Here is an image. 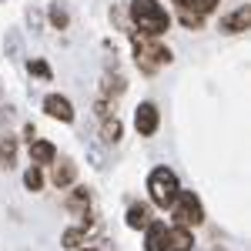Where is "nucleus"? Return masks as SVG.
I'll return each mask as SVG.
<instances>
[{
	"instance_id": "obj_1",
	"label": "nucleus",
	"mask_w": 251,
	"mask_h": 251,
	"mask_svg": "<svg viewBox=\"0 0 251 251\" xmlns=\"http://www.w3.org/2000/svg\"><path fill=\"white\" fill-rule=\"evenodd\" d=\"M131 20H134L137 34H144V37H161L168 27H171V17H168V10L157 3V0H131Z\"/></svg>"
},
{
	"instance_id": "obj_2",
	"label": "nucleus",
	"mask_w": 251,
	"mask_h": 251,
	"mask_svg": "<svg viewBox=\"0 0 251 251\" xmlns=\"http://www.w3.org/2000/svg\"><path fill=\"white\" fill-rule=\"evenodd\" d=\"M134 64L148 74V77H154L161 67H168L171 64V50L154 37H144V34H137L134 30Z\"/></svg>"
},
{
	"instance_id": "obj_3",
	"label": "nucleus",
	"mask_w": 251,
	"mask_h": 251,
	"mask_svg": "<svg viewBox=\"0 0 251 251\" xmlns=\"http://www.w3.org/2000/svg\"><path fill=\"white\" fill-rule=\"evenodd\" d=\"M177 191H181V184H177V174L171 168H154L151 171V177H148V194H151V201H154L157 208H171Z\"/></svg>"
},
{
	"instance_id": "obj_4",
	"label": "nucleus",
	"mask_w": 251,
	"mask_h": 251,
	"mask_svg": "<svg viewBox=\"0 0 251 251\" xmlns=\"http://www.w3.org/2000/svg\"><path fill=\"white\" fill-rule=\"evenodd\" d=\"M171 218H174V225H181V228L201 225V221H204L201 198L194 191H177V198H174V204H171Z\"/></svg>"
},
{
	"instance_id": "obj_5",
	"label": "nucleus",
	"mask_w": 251,
	"mask_h": 251,
	"mask_svg": "<svg viewBox=\"0 0 251 251\" xmlns=\"http://www.w3.org/2000/svg\"><path fill=\"white\" fill-rule=\"evenodd\" d=\"M157 124H161V114H157V107L151 104V100H144L141 107L134 111V127H137V134H144V137H151L157 131Z\"/></svg>"
},
{
	"instance_id": "obj_6",
	"label": "nucleus",
	"mask_w": 251,
	"mask_h": 251,
	"mask_svg": "<svg viewBox=\"0 0 251 251\" xmlns=\"http://www.w3.org/2000/svg\"><path fill=\"white\" fill-rule=\"evenodd\" d=\"M44 111L50 117H57V121H64V124H71L74 121V107H71V100L64 94H50V97H44Z\"/></svg>"
},
{
	"instance_id": "obj_7",
	"label": "nucleus",
	"mask_w": 251,
	"mask_h": 251,
	"mask_svg": "<svg viewBox=\"0 0 251 251\" xmlns=\"http://www.w3.org/2000/svg\"><path fill=\"white\" fill-rule=\"evenodd\" d=\"M164 245H168V251H191V248H194L191 228H181V225L168 228V234H164Z\"/></svg>"
},
{
	"instance_id": "obj_8",
	"label": "nucleus",
	"mask_w": 251,
	"mask_h": 251,
	"mask_svg": "<svg viewBox=\"0 0 251 251\" xmlns=\"http://www.w3.org/2000/svg\"><path fill=\"white\" fill-rule=\"evenodd\" d=\"M50 164H54V184L57 188H71L77 181V168H74L71 157H54Z\"/></svg>"
},
{
	"instance_id": "obj_9",
	"label": "nucleus",
	"mask_w": 251,
	"mask_h": 251,
	"mask_svg": "<svg viewBox=\"0 0 251 251\" xmlns=\"http://www.w3.org/2000/svg\"><path fill=\"white\" fill-rule=\"evenodd\" d=\"M248 24H251V7H238L234 14H228L221 20V30L225 34H241V30H248Z\"/></svg>"
},
{
	"instance_id": "obj_10",
	"label": "nucleus",
	"mask_w": 251,
	"mask_h": 251,
	"mask_svg": "<svg viewBox=\"0 0 251 251\" xmlns=\"http://www.w3.org/2000/svg\"><path fill=\"white\" fill-rule=\"evenodd\" d=\"M164 234H168V228H164L161 221H151V225L144 228V251H168Z\"/></svg>"
},
{
	"instance_id": "obj_11",
	"label": "nucleus",
	"mask_w": 251,
	"mask_h": 251,
	"mask_svg": "<svg viewBox=\"0 0 251 251\" xmlns=\"http://www.w3.org/2000/svg\"><path fill=\"white\" fill-rule=\"evenodd\" d=\"M57 157V148L50 141H30V164L40 168V164H50Z\"/></svg>"
},
{
	"instance_id": "obj_12",
	"label": "nucleus",
	"mask_w": 251,
	"mask_h": 251,
	"mask_svg": "<svg viewBox=\"0 0 251 251\" xmlns=\"http://www.w3.org/2000/svg\"><path fill=\"white\" fill-rule=\"evenodd\" d=\"M87 225H77V228H67V231H64V238H60V245H64V248H71V251H80L84 248V245H87Z\"/></svg>"
},
{
	"instance_id": "obj_13",
	"label": "nucleus",
	"mask_w": 251,
	"mask_h": 251,
	"mask_svg": "<svg viewBox=\"0 0 251 251\" xmlns=\"http://www.w3.org/2000/svg\"><path fill=\"white\" fill-rule=\"evenodd\" d=\"M14 161H17V137L7 134L3 141H0V171H10Z\"/></svg>"
},
{
	"instance_id": "obj_14",
	"label": "nucleus",
	"mask_w": 251,
	"mask_h": 251,
	"mask_svg": "<svg viewBox=\"0 0 251 251\" xmlns=\"http://www.w3.org/2000/svg\"><path fill=\"white\" fill-rule=\"evenodd\" d=\"M127 225H131V228H148V225H151V214H148V208L134 204V208L127 211Z\"/></svg>"
},
{
	"instance_id": "obj_15",
	"label": "nucleus",
	"mask_w": 251,
	"mask_h": 251,
	"mask_svg": "<svg viewBox=\"0 0 251 251\" xmlns=\"http://www.w3.org/2000/svg\"><path fill=\"white\" fill-rule=\"evenodd\" d=\"M50 24H54V27H60V30L71 24V20H67V3H60V0H54V3H50Z\"/></svg>"
},
{
	"instance_id": "obj_16",
	"label": "nucleus",
	"mask_w": 251,
	"mask_h": 251,
	"mask_svg": "<svg viewBox=\"0 0 251 251\" xmlns=\"http://www.w3.org/2000/svg\"><path fill=\"white\" fill-rule=\"evenodd\" d=\"M100 137H104L107 144L121 141V121H117V117H107V121H104V127H100Z\"/></svg>"
},
{
	"instance_id": "obj_17",
	"label": "nucleus",
	"mask_w": 251,
	"mask_h": 251,
	"mask_svg": "<svg viewBox=\"0 0 251 251\" xmlns=\"http://www.w3.org/2000/svg\"><path fill=\"white\" fill-rule=\"evenodd\" d=\"M24 188H27V191H40V188H44V174H40V168H34V164L27 168V174H24Z\"/></svg>"
},
{
	"instance_id": "obj_18",
	"label": "nucleus",
	"mask_w": 251,
	"mask_h": 251,
	"mask_svg": "<svg viewBox=\"0 0 251 251\" xmlns=\"http://www.w3.org/2000/svg\"><path fill=\"white\" fill-rule=\"evenodd\" d=\"M91 201V194H87V188H77V191L71 194V201H67V211H84V204Z\"/></svg>"
},
{
	"instance_id": "obj_19",
	"label": "nucleus",
	"mask_w": 251,
	"mask_h": 251,
	"mask_svg": "<svg viewBox=\"0 0 251 251\" xmlns=\"http://www.w3.org/2000/svg\"><path fill=\"white\" fill-rule=\"evenodd\" d=\"M30 74H34L37 80L54 77V74H50V64H47V60H30Z\"/></svg>"
},
{
	"instance_id": "obj_20",
	"label": "nucleus",
	"mask_w": 251,
	"mask_h": 251,
	"mask_svg": "<svg viewBox=\"0 0 251 251\" xmlns=\"http://www.w3.org/2000/svg\"><path fill=\"white\" fill-rule=\"evenodd\" d=\"M80 251H97V248H80Z\"/></svg>"
},
{
	"instance_id": "obj_21",
	"label": "nucleus",
	"mask_w": 251,
	"mask_h": 251,
	"mask_svg": "<svg viewBox=\"0 0 251 251\" xmlns=\"http://www.w3.org/2000/svg\"><path fill=\"white\" fill-rule=\"evenodd\" d=\"M174 3H181V0H174Z\"/></svg>"
},
{
	"instance_id": "obj_22",
	"label": "nucleus",
	"mask_w": 251,
	"mask_h": 251,
	"mask_svg": "<svg viewBox=\"0 0 251 251\" xmlns=\"http://www.w3.org/2000/svg\"><path fill=\"white\" fill-rule=\"evenodd\" d=\"M214 251H221V248H214Z\"/></svg>"
}]
</instances>
